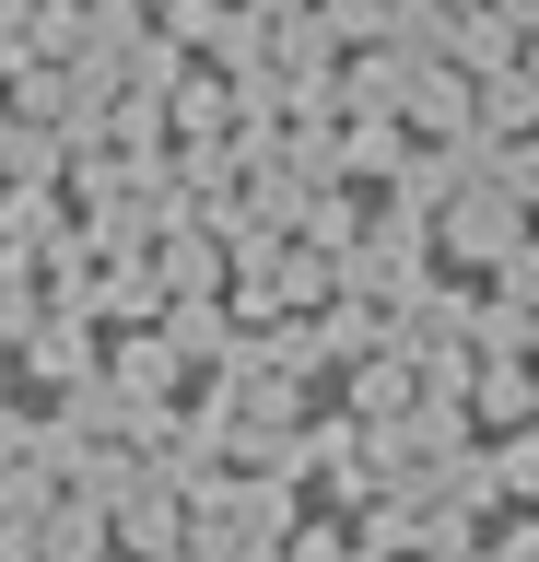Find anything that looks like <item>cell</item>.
<instances>
[{
	"instance_id": "cell-1",
	"label": "cell",
	"mask_w": 539,
	"mask_h": 562,
	"mask_svg": "<svg viewBox=\"0 0 539 562\" xmlns=\"http://www.w3.org/2000/svg\"><path fill=\"white\" fill-rule=\"evenodd\" d=\"M458 246H469V258L516 246V200H469V211H458Z\"/></svg>"
}]
</instances>
